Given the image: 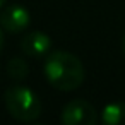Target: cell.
Instances as JSON below:
<instances>
[{"instance_id": "1", "label": "cell", "mask_w": 125, "mask_h": 125, "mask_svg": "<svg viewBox=\"0 0 125 125\" xmlns=\"http://www.w3.org/2000/svg\"><path fill=\"white\" fill-rule=\"evenodd\" d=\"M45 77L50 86L58 91H74L84 82L86 72L75 55L58 50L48 53L45 60Z\"/></svg>"}, {"instance_id": "9", "label": "cell", "mask_w": 125, "mask_h": 125, "mask_svg": "<svg viewBox=\"0 0 125 125\" xmlns=\"http://www.w3.org/2000/svg\"><path fill=\"white\" fill-rule=\"evenodd\" d=\"M5 2H7V0H0V7H2V5H4Z\"/></svg>"}, {"instance_id": "10", "label": "cell", "mask_w": 125, "mask_h": 125, "mask_svg": "<svg viewBox=\"0 0 125 125\" xmlns=\"http://www.w3.org/2000/svg\"><path fill=\"white\" fill-rule=\"evenodd\" d=\"M123 53H125V34H123Z\"/></svg>"}, {"instance_id": "2", "label": "cell", "mask_w": 125, "mask_h": 125, "mask_svg": "<svg viewBox=\"0 0 125 125\" xmlns=\"http://www.w3.org/2000/svg\"><path fill=\"white\" fill-rule=\"evenodd\" d=\"M7 111L19 122H34L41 115V101L29 87L24 86H10L5 94Z\"/></svg>"}, {"instance_id": "6", "label": "cell", "mask_w": 125, "mask_h": 125, "mask_svg": "<svg viewBox=\"0 0 125 125\" xmlns=\"http://www.w3.org/2000/svg\"><path fill=\"white\" fill-rule=\"evenodd\" d=\"M101 122L106 125H125V103H110L103 108Z\"/></svg>"}, {"instance_id": "7", "label": "cell", "mask_w": 125, "mask_h": 125, "mask_svg": "<svg viewBox=\"0 0 125 125\" xmlns=\"http://www.w3.org/2000/svg\"><path fill=\"white\" fill-rule=\"evenodd\" d=\"M7 74H9V77H12L14 81H22V79L28 77L29 67H28V63H26L24 58L16 57V58H10V60L7 62Z\"/></svg>"}, {"instance_id": "4", "label": "cell", "mask_w": 125, "mask_h": 125, "mask_svg": "<svg viewBox=\"0 0 125 125\" xmlns=\"http://www.w3.org/2000/svg\"><path fill=\"white\" fill-rule=\"evenodd\" d=\"M29 10L19 4L9 5L0 12V28L5 29L7 33L17 34L21 31H24L29 26Z\"/></svg>"}, {"instance_id": "8", "label": "cell", "mask_w": 125, "mask_h": 125, "mask_svg": "<svg viewBox=\"0 0 125 125\" xmlns=\"http://www.w3.org/2000/svg\"><path fill=\"white\" fill-rule=\"evenodd\" d=\"M2 48H4V33L0 29V53H2Z\"/></svg>"}, {"instance_id": "3", "label": "cell", "mask_w": 125, "mask_h": 125, "mask_svg": "<svg viewBox=\"0 0 125 125\" xmlns=\"http://www.w3.org/2000/svg\"><path fill=\"white\" fill-rule=\"evenodd\" d=\"M60 120L65 125H94L98 122V111L86 99H72L63 106Z\"/></svg>"}, {"instance_id": "5", "label": "cell", "mask_w": 125, "mask_h": 125, "mask_svg": "<svg viewBox=\"0 0 125 125\" xmlns=\"http://www.w3.org/2000/svg\"><path fill=\"white\" fill-rule=\"evenodd\" d=\"M50 48H52V40L48 34H45L41 31H33V33L26 34L21 41V50L28 57H33V58L48 55Z\"/></svg>"}]
</instances>
